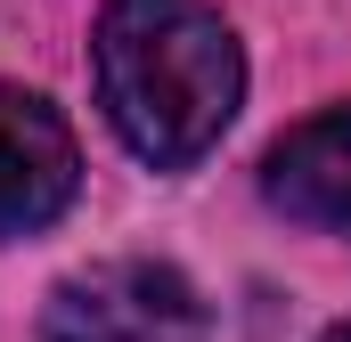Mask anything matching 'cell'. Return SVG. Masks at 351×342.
Returning a JSON list of instances; mask_svg holds the SVG:
<instances>
[{"label":"cell","instance_id":"cell-1","mask_svg":"<svg viewBox=\"0 0 351 342\" xmlns=\"http://www.w3.org/2000/svg\"><path fill=\"white\" fill-rule=\"evenodd\" d=\"M90 57L123 147L156 171L196 163L245 98L237 33L204 0H106Z\"/></svg>","mask_w":351,"mask_h":342},{"label":"cell","instance_id":"cell-2","mask_svg":"<svg viewBox=\"0 0 351 342\" xmlns=\"http://www.w3.org/2000/svg\"><path fill=\"white\" fill-rule=\"evenodd\" d=\"M41 342H204V302L164 261H106L49 293Z\"/></svg>","mask_w":351,"mask_h":342},{"label":"cell","instance_id":"cell-3","mask_svg":"<svg viewBox=\"0 0 351 342\" xmlns=\"http://www.w3.org/2000/svg\"><path fill=\"white\" fill-rule=\"evenodd\" d=\"M74 179H82V155L58 106L33 90H0V237L49 228L74 204Z\"/></svg>","mask_w":351,"mask_h":342},{"label":"cell","instance_id":"cell-4","mask_svg":"<svg viewBox=\"0 0 351 342\" xmlns=\"http://www.w3.org/2000/svg\"><path fill=\"white\" fill-rule=\"evenodd\" d=\"M262 187L286 220L351 237V106H327L302 131H286L262 163Z\"/></svg>","mask_w":351,"mask_h":342},{"label":"cell","instance_id":"cell-5","mask_svg":"<svg viewBox=\"0 0 351 342\" xmlns=\"http://www.w3.org/2000/svg\"><path fill=\"white\" fill-rule=\"evenodd\" d=\"M327 342H351V326H335V334H327Z\"/></svg>","mask_w":351,"mask_h":342}]
</instances>
